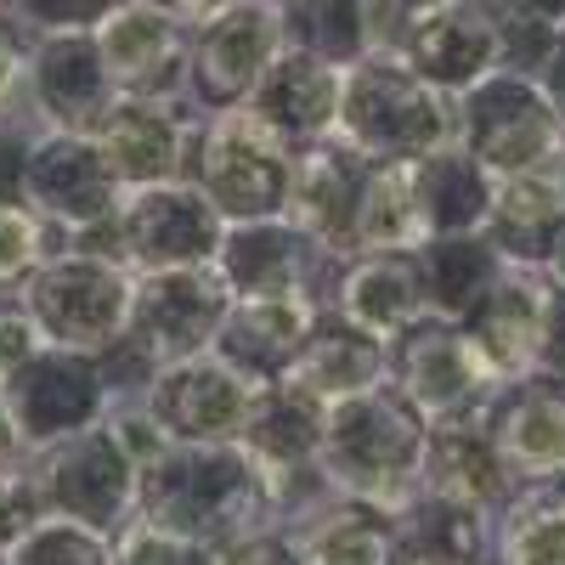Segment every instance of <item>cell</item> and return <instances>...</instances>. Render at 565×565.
<instances>
[{
    "instance_id": "1",
    "label": "cell",
    "mask_w": 565,
    "mask_h": 565,
    "mask_svg": "<svg viewBox=\"0 0 565 565\" xmlns=\"http://www.w3.org/2000/svg\"><path fill=\"white\" fill-rule=\"evenodd\" d=\"M136 521L221 548L226 537L277 521V509L260 458L244 441H221V447H164L153 463H141Z\"/></svg>"
},
{
    "instance_id": "2",
    "label": "cell",
    "mask_w": 565,
    "mask_h": 565,
    "mask_svg": "<svg viewBox=\"0 0 565 565\" xmlns=\"http://www.w3.org/2000/svg\"><path fill=\"white\" fill-rule=\"evenodd\" d=\"M424 452H430V418L385 380L328 407L317 469L340 498L407 509L424 481Z\"/></svg>"
},
{
    "instance_id": "3",
    "label": "cell",
    "mask_w": 565,
    "mask_h": 565,
    "mask_svg": "<svg viewBox=\"0 0 565 565\" xmlns=\"http://www.w3.org/2000/svg\"><path fill=\"white\" fill-rule=\"evenodd\" d=\"M340 141L373 164H418L436 148L458 141V103L424 85L402 57L367 52L345 68V103H340Z\"/></svg>"
},
{
    "instance_id": "4",
    "label": "cell",
    "mask_w": 565,
    "mask_h": 565,
    "mask_svg": "<svg viewBox=\"0 0 565 565\" xmlns=\"http://www.w3.org/2000/svg\"><path fill=\"white\" fill-rule=\"evenodd\" d=\"M181 181H193L226 226L277 221V215H289L295 148L277 130H266L249 108H232V114L193 125Z\"/></svg>"
},
{
    "instance_id": "5",
    "label": "cell",
    "mask_w": 565,
    "mask_h": 565,
    "mask_svg": "<svg viewBox=\"0 0 565 565\" xmlns=\"http://www.w3.org/2000/svg\"><path fill=\"white\" fill-rule=\"evenodd\" d=\"M226 238V221L210 210V199L193 181H164L125 193L119 210L97 226L74 232V249L119 260L125 271H181V266H215Z\"/></svg>"
},
{
    "instance_id": "6",
    "label": "cell",
    "mask_w": 565,
    "mask_h": 565,
    "mask_svg": "<svg viewBox=\"0 0 565 565\" xmlns=\"http://www.w3.org/2000/svg\"><path fill=\"white\" fill-rule=\"evenodd\" d=\"M29 463H34L45 514L90 526L103 537H119L125 526H136L141 463L108 430V418L79 430V436H68V441H57V447H45V452H29Z\"/></svg>"
},
{
    "instance_id": "7",
    "label": "cell",
    "mask_w": 565,
    "mask_h": 565,
    "mask_svg": "<svg viewBox=\"0 0 565 565\" xmlns=\"http://www.w3.org/2000/svg\"><path fill=\"white\" fill-rule=\"evenodd\" d=\"M130 295H136V271H125L119 260H103V255L68 249L29 277L23 306L45 345L97 356L103 345H114L125 334Z\"/></svg>"
},
{
    "instance_id": "8",
    "label": "cell",
    "mask_w": 565,
    "mask_h": 565,
    "mask_svg": "<svg viewBox=\"0 0 565 565\" xmlns=\"http://www.w3.org/2000/svg\"><path fill=\"white\" fill-rule=\"evenodd\" d=\"M289 45V23H282L277 0H232L210 23L193 29V57H186V108L193 119L232 114L255 97V85Z\"/></svg>"
},
{
    "instance_id": "9",
    "label": "cell",
    "mask_w": 565,
    "mask_h": 565,
    "mask_svg": "<svg viewBox=\"0 0 565 565\" xmlns=\"http://www.w3.org/2000/svg\"><path fill=\"white\" fill-rule=\"evenodd\" d=\"M391 385L430 424H469L487 413L503 380L481 356V345L463 334V322L424 317L391 340Z\"/></svg>"
},
{
    "instance_id": "10",
    "label": "cell",
    "mask_w": 565,
    "mask_h": 565,
    "mask_svg": "<svg viewBox=\"0 0 565 565\" xmlns=\"http://www.w3.org/2000/svg\"><path fill=\"white\" fill-rule=\"evenodd\" d=\"M391 57H402L441 97H463L503 68V18L492 0H413Z\"/></svg>"
},
{
    "instance_id": "11",
    "label": "cell",
    "mask_w": 565,
    "mask_h": 565,
    "mask_svg": "<svg viewBox=\"0 0 565 565\" xmlns=\"http://www.w3.org/2000/svg\"><path fill=\"white\" fill-rule=\"evenodd\" d=\"M458 141L498 181V175L532 170V164L565 153V125L548 108L537 74L498 68L476 90H463V97H458Z\"/></svg>"
},
{
    "instance_id": "12",
    "label": "cell",
    "mask_w": 565,
    "mask_h": 565,
    "mask_svg": "<svg viewBox=\"0 0 565 565\" xmlns=\"http://www.w3.org/2000/svg\"><path fill=\"white\" fill-rule=\"evenodd\" d=\"M232 306H238V300H232L226 277H221L215 266L148 271V277H136L125 340H136L159 367L193 362V356L215 351Z\"/></svg>"
},
{
    "instance_id": "13",
    "label": "cell",
    "mask_w": 565,
    "mask_h": 565,
    "mask_svg": "<svg viewBox=\"0 0 565 565\" xmlns=\"http://www.w3.org/2000/svg\"><path fill=\"white\" fill-rule=\"evenodd\" d=\"M0 391L12 402V418H18L29 452H45V447L90 430V424H103L108 407H114L97 356L63 351V345H40L23 367H12L7 380H0Z\"/></svg>"
},
{
    "instance_id": "14",
    "label": "cell",
    "mask_w": 565,
    "mask_h": 565,
    "mask_svg": "<svg viewBox=\"0 0 565 565\" xmlns=\"http://www.w3.org/2000/svg\"><path fill=\"white\" fill-rule=\"evenodd\" d=\"M97 52L119 97H186V57H193V29H186L164 0H119L97 18Z\"/></svg>"
},
{
    "instance_id": "15",
    "label": "cell",
    "mask_w": 565,
    "mask_h": 565,
    "mask_svg": "<svg viewBox=\"0 0 565 565\" xmlns=\"http://www.w3.org/2000/svg\"><path fill=\"white\" fill-rule=\"evenodd\" d=\"M18 103L34 114L40 130H68V136H97L119 90L103 68L97 34L68 29V34H34L29 40V68Z\"/></svg>"
},
{
    "instance_id": "16",
    "label": "cell",
    "mask_w": 565,
    "mask_h": 565,
    "mask_svg": "<svg viewBox=\"0 0 565 565\" xmlns=\"http://www.w3.org/2000/svg\"><path fill=\"white\" fill-rule=\"evenodd\" d=\"M141 407L153 413L170 447H221V441H244L255 385L226 356L204 351L193 362L159 367V380L148 385Z\"/></svg>"
},
{
    "instance_id": "17",
    "label": "cell",
    "mask_w": 565,
    "mask_h": 565,
    "mask_svg": "<svg viewBox=\"0 0 565 565\" xmlns=\"http://www.w3.org/2000/svg\"><path fill=\"white\" fill-rule=\"evenodd\" d=\"M334 255L322 244H311L306 232L277 215V221H244V226H226L215 271L226 277L232 300H328V282H334Z\"/></svg>"
},
{
    "instance_id": "18",
    "label": "cell",
    "mask_w": 565,
    "mask_h": 565,
    "mask_svg": "<svg viewBox=\"0 0 565 565\" xmlns=\"http://www.w3.org/2000/svg\"><path fill=\"white\" fill-rule=\"evenodd\" d=\"M125 186L114 181L97 136H68V130H40L34 153L23 170V204L68 232H85L119 210Z\"/></svg>"
},
{
    "instance_id": "19",
    "label": "cell",
    "mask_w": 565,
    "mask_h": 565,
    "mask_svg": "<svg viewBox=\"0 0 565 565\" xmlns=\"http://www.w3.org/2000/svg\"><path fill=\"white\" fill-rule=\"evenodd\" d=\"M481 430L492 436L498 458L521 487L565 476V380L554 373H521L503 380L481 413Z\"/></svg>"
},
{
    "instance_id": "20",
    "label": "cell",
    "mask_w": 565,
    "mask_h": 565,
    "mask_svg": "<svg viewBox=\"0 0 565 565\" xmlns=\"http://www.w3.org/2000/svg\"><path fill=\"white\" fill-rule=\"evenodd\" d=\"M193 108L186 103H153V97H119L108 119L97 125V148L125 193L181 181L186 141H193Z\"/></svg>"
},
{
    "instance_id": "21",
    "label": "cell",
    "mask_w": 565,
    "mask_h": 565,
    "mask_svg": "<svg viewBox=\"0 0 565 565\" xmlns=\"http://www.w3.org/2000/svg\"><path fill=\"white\" fill-rule=\"evenodd\" d=\"M340 103H345V68L306 52V45H282L244 108L300 153L340 130Z\"/></svg>"
},
{
    "instance_id": "22",
    "label": "cell",
    "mask_w": 565,
    "mask_h": 565,
    "mask_svg": "<svg viewBox=\"0 0 565 565\" xmlns=\"http://www.w3.org/2000/svg\"><path fill=\"white\" fill-rule=\"evenodd\" d=\"M367 175H373V159L356 153L340 136L295 153L289 221L311 244H322L334 260L351 255V226H356V210H362V193H367Z\"/></svg>"
},
{
    "instance_id": "23",
    "label": "cell",
    "mask_w": 565,
    "mask_h": 565,
    "mask_svg": "<svg viewBox=\"0 0 565 565\" xmlns=\"http://www.w3.org/2000/svg\"><path fill=\"white\" fill-rule=\"evenodd\" d=\"M548 306H554V282L537 266H509L503 282L481 300V311L463 322V334L481 345L498 380H521V373L543 367Z\"/></svg>"
},
{
    "instance_id": "24",
    "label": "cell",
    "mask_w": 565,
    "mask_h": 565,
    "mask_svg": "<svg viewBox=\"0 0 565 565\" xmlns=\"http://www.w3.org/2000/svg\"><path fill=\"white\" fill-rule=\"evenodd\" d=\"M487 238L509 266H537L548 260L554 238L565 232V153L514 170L492 181V215H487Z\"/></svg>"
},
{
    "instance_id": "25",
    "label": "cell",
    "mask_w": 565,
    "mask_h": 565,
    "mask_svg": "<svg viewBox=\"0 0 565 565\" xmlns=\"http://www.w3.org/2000/svg\"><path fill=\"white\" fill-rule=\"evenodd\" d=\"M322 306H334L340 317L367 328V334L396 340L413 322L430 317L424 266H418V255H351L334 266V282H328Z\"/></svg>"
},
{
    "instance_id": "26",
    "label": "cell",
    "mask_w": 565,
    "mask_h": 565,
    "mask_svg": "<svg viewBox=\"0 0 565 565\" xmlns=\"http://www.w3.org/2000/svg\"><path fill=\"white\" fill-rule=\"evenodd\" d=\"M317 311H322V300H311V295H295V300H238L232 317H226V328H221V340H215V356H226L255 391L282 385L295 373L306 340H311Z\"/></svg>"
},
{
    "instance_id": "27",
    "label": "cell",
    "mask_w": 565,
    "mask_h": 565,
    "mask_svg": "<svg viewBox=\"0 0 565 565\" xmlns=\"http://www.w3.org/2000/svg\"><path fill=\"white\" fill-rule=\"evenodd\" d=\"M306 565H407V532L402 509H380L362 498H328L295 526Z\"/></svg>"
},
{
    "instance_id": "28",
    "label": "cell",
    "mask_w": 565,
    "mask_h": 565,
    "mask_svg": "<svg viewBox=\"0 0 565 565\" xmlns=\"http://www.w3.org/2000/svg\"><path fill=\"white\" fill-rule=\"evenodd\" d=\"M295 385H306L311 396H322L328 407L345 402V396H362L373 385L391 380V340L367 334V328H356L351 317H340L334 306L317 311V328L311 340L289 373Z\"/></svg>"
},
{
    "instance_id": "29",
    "label": "cell",
    "mask_w": 565,
    "mask_h": 565,
    "mask_svg": "<svg viewBox=\"0 0 565 565\" xmlns=\"http://www.w3.org/2000/svg\"><path fill=\"white\" fill-rule=\"evenodd\" d=\"M418 492H441V498H458V503H476V509H487L498 521L503 503L521 492V481L509 476V463L498 458L492 436L481 430V418H469V424H430V452H424Z\"/></svg>"
},
{
    "instance_id": "30",
    "label": "cell",
    "mask_w": 565,
    "mask_h": 565,
    "mask_svg": "<svg viewBox=\"0 0 565 565\" xmlns=\"http://www.w3.org/2000/svg\"><path fill=\"white\" fill-rule=\"evenodd\" d=\"M322 430H328V402L311 396L306 385L282 380L255 391L249 424H244V447L266 463V469H311L322 452Z\"/></svg>"
},
{
    "instance_id": "31",
    "label": "cell",
    "mask_w": 565,
    "mask_h": 565,
    "mask_svg": "<svg viewBox=\"0 0 565 565\" xmlns=\"http://www.w3.org/2000/svg\"><path fill=\"white\" fill-rule=\"evenodd\" d=\"M413 181H418V204H424V221H430V238H463V232L487 226L492 175L463 141H447L430 159H418Z\"/></svg>"
},
{
    "instance_id": "32",
    "label": "cell",
    "mask_w": 565,
    "mask_h": 565,
    "mask_svg": "<svg viewBox=\"0 0 565 565\" xmlns=\"http://www.w3.org/2000/svg\"><path fill=\"white\" fill-rule=\"evenodd\" d=\"M424 266V295H430V317L469 322L481 311V300L503 282L509 260L492 249L487 232H463V238H430L418 249Z\"/></svg>"
},
{
    "instance_id": "33",
    "label": "cell",
    "mask_w": 565,
    "mask_h": 565,
    "mask_svg": "<svg viewBox=\"0 0 565 565\" xmlns=\"http://www.w3.org/2000/svg\"><path fill=\"white\" fill-rule=\"evenodd\" d=\"M424 244H430V221L418 204L413 164H373L351 226V255H418Z\"/></svg>"
},
{
    "instance_id": "34",
    "label": "cell",
    "mask_w": 565,
    "mask_h": 565,
    "mask_svg": "<svg viewBox=\"0 0 565 565\" xmlns=\"http://www.w3.org/2000/svg\"><path fill=\"white\" fill-rule=\"evenodd\" d=\"M492 514L476 503H458L441 492H418L402 509V532L413 559H436V565H492Z\"/></svg>"
},
{
    "instance_id": "35",
    "label": "cell",
    "mask_w": 565,
    "mask_h": 565,
    "mask_svg": "<svg viewBox=\"0 0 565 565\" xmlns=\"http://www.w3.org/2000/svg\"><path fill=\"white\" fill-rule=\"evenodd\" d=\"M492 565H565V476L521 487L498 526H492Z\"/></svg>"
},
{
    "instance_id": "36",
    "label": "cell",
    "mask_w": 565,
    "mask_h": 565,
    "mask_svg": "<svg viewBox=\"0 0 565 565\" xmlns=\"http://www.w3.org/2000/svg\"><path fill=\"white\" fill-rule=\"evenodd\" d=\"M74 249V232L34 215L29 204H0V295H23L29 277Z\"/></svg>"
},
{
    "instance_id": "37",
    "label": "cell",
    "mask_w": 565,
    "mask_h": 565,
    "mask_svg": "<svg viewBox=\"0 0 565 565\" xmlns=\"http://www.w3.org/2000/svg\"><path fill=\"white\" fill-rule=\"evenodd\" d=\"M7 565H114V537L45 514V521L7 554Z\"/></svg>"
},
{
    "instance_id": "38",
    "label": "cell",
    "mask_w": 565,
    "mask_h": 565,
    "mask_svg": "<svg viewBox=\"0 0 565 565\" xmlns=\"http://www.w3.org/2000/svg\"><path fill=\"white\" fill-rule=\"evenodd\" d=\"M45 521V498L34 481V463H7L0 469V554H12L34 526Z\"/></svg>"
},
{
    "instance_id": "39",
    "label": "cell",
    "mask_w": 565,
    "mask_h": 565,
    "mask_svg": "<svg viewBox=\"0 0 565 565\" xmlns=\"http://www.w3.org/2000/svg\"><path fill=\"white\" fill-rule=\"evenodd\" d=\"M114 565H215L204 543H186V537H170L159 526H125L114 537Z\"/></svg>"
},
{
    "instance_id": "40",
    "label": "cell",
    "mask_w": 565,
    "mask_h": 565,
    "mask_svg": "<svg viewBox=\"0 0 565 565\" xmlns=\"http://www.w3.org/2000/svg\"><path fill=\"white\" fill-rule=\"evenodd\" d=\"M210 559L215 565H306L300 543H295V526H282V521H266L255 532L226 537L221 548H210Z\"/></svg>"
},
{
    "instance_id": "41",
    "label": "cell",
    "mask_w": 565,
    "mask_h": 565,
    "mask_svg": "<svg viewBox=\"0 0 565 565\" xmlns=\"http://www.w3.org/2000/svg\"><path fill=\"white\" fill-rule=\"evenodd\" d=\"M7 12L18 18V29L34 34H68V29H97L103 7L97 0H7Z\"/></svg>"
},
{
    "instance_id": "42",
    "label": "cell",
    "mask_w": 565,
    "mask_h": 565,
    "mask_svg": "<svg viewBox=\"0 0 565 565\" xmlns=\"http://www.w3.org/2000/svg\"><path fill=\"white\" fill-rule=\"evenodd\" d=\"M23 68H29V34L18 29V18H12L7 7H0V108L18 103Z\"/></svg>"
},
{
    "instance_id": "43",
    "label": "cell",
    "mask_w": 565,
    "mask_h": 565,
    "mask_svg": "<svg viewBox=\"0 0 565 565\" xmlns=\"http://www.w3.org/2000/svg\"><path fill=\"white\" fill-rule=\"evenodd\" d=\"M537 85H543L548 108H554L559 125H565V29H554V40H548V57L537 63Z\"/></svg>"
},
{
    "instance_id": "44",
    "label": "cell",
    "mask_w": 565,
    "mask_h": 565,
    "mask_svg": "<svg viewBox=\"0 0 565 565\" xmlns=\"http://www.w3.org/2000/svg\"><path fill=\"white\" fill-rule=\"evenodd\" d=\"M543 373L565 380V289H554V306H548V340H543Z\"/></svg>"
},
{
    "instance_id": "45",
    "label": "cell",
    "mask_w": 565,
    "mask_h": 565,
    "mask_svg": "<svg viewBox=\"0 0 565 565\" xmlns=\"http://www.w3.org/2000/svg\"><path fill=\"white\" fill-rule=\"evenodd\" d=\"M503 18H526L543 29H565V0H492Z\"/></svg>"
},
{
    "instance_id": "46",
    "label": "cell",
    "mask_w": 565,
    "mask_h": 565,
    "mask_svg": "<svg viewBox=\"0 0 565 565\" xmlns=\"http://www.w3.org/2000/svg\"><path fill=\"white\" fill-rule=\"evenodd\" d=\"M29 458V447H23V430H18V418H12V402H7V391H0V469L7 463H23Z\"/></svg>"
},
{
    "instance_id": "47",
    "label": "cell",
    "mask_w": 565,
    "mask_h": 565,
    "mask_svg": "<svg viewBox=\"0 0 565 565\" xmlns=\"http://www.w3.org/2000/svg\"><path fill=\"white\" fill-rule=\"evenodd\" d=\"M543 277L554 282V289H565V232L554 238V249H548V260H543Z\"/></svg>"
},
{
    "instance_id": "48",
    "label": "cell",
    "mask_w": 565,
    "mask_h": 565,
    "mask_svg": "<svg viewBox=\"0 0 565 565\" xmlns=\"http://www.w3.org/2000/svg\"><path fill=\"white\" fill-rule=\"evenodd\" d=\"M97 7H103V12H108V7H119V0H97Z\"/></svg>"
},
{
    "instance_id": "49",
    "label": "cell",
    "mask_w": 565,
    "mask_h": 565,
    "mask_svg": "<svg viewBox=\"0 0 565 565\" xmlns=\"http://www.w3.org/2000/svg\"><path fill=\"white\" fill-rule=\"evenodd\" d=\"M407 565H436V559H407Z\"/></svg>"
},
{
    "instance_id": "50",
    "label": "cell",
    "mask_w": 565,
    "mask_h": 565,
    "mask_svg": "<svg viewBox=\"0 0 565 565\" xmlns=\"http://www.w3.org/2000/svg\"><path fill=\"white\" fill-rule=\"evenodd\" d=\"M0 565H7V554H0Z\"/></svg>"
},
{
    "instance_id": "51",
    "label": "cell",
    "mask_w": 565,
    "mask_h": 565,
    "mask_svg": "<svg viewBox=\"0 0 565 565\" xmlns=\"http://www.w3.org/2000/svg\"><path fill=\"white\" fill-rule=\"evenodd\" d=\"M0 7H7V0H0Z\"/></svg>"
}]
</instances>
